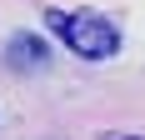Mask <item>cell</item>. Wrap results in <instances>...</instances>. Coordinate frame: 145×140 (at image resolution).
<instances>
[{"instance_id": "obj_1", "label": "cell", "mask_w": 145, "mask_h": 140, "mask_svg": "<svg viewBox=\"0 0 145 140\" xmlns=\"http://www.w3.org/2000/svg\"><path fill=\"white\" fill-rule=\"evenodd\" d=\"M45 25L60 35V45H70L80 60H110L120 50L115 20H105L95 10H45Z\"/></svg>"}, {"instance_id": "obj_2", "label": "cell", "mask_w": 145, "mask_h": 140, "mask_svg": "<svg viewBox=\"0 0 145 140\" xmlns=\"http://www.w3.org/2000/svg\"><path fill=\"white\" fill-rule=\"evenodd\" d=\"M5 60H10L15 70H35V65H45V60H50V45H45L40 35H15L10 50H5Z\"/></svg>"}, {"instance_id": "obj_3", "label": "cell", "mask_w": 145, "mask_h": 140, "mask_svg": "<svg viewBox=\"0 0 145 140\" xmlns=\"http://www.w3.org/2000/svg\"><path fill=\"white\" fill-rule=\"evenodd\" d=\"M100 140H145V135H125V130H110V135H100Z\"/></svg>"}]
</instances>
